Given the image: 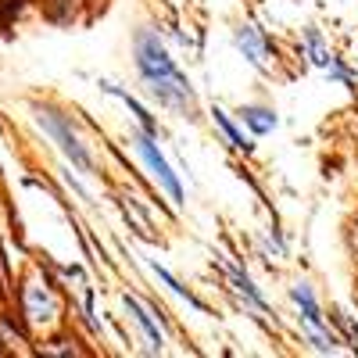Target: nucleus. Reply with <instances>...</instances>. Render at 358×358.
<instances>
[{"instance_id":"nucleus-1","label":"nucleus","mask_w":358,"mask_h":358,"mask_svg":"<svg viewBox=\"0 0 358 358\" xmlns=\"http://www.w3.org/2000/svg\"><path fill=\"white\" fill-rule=\"evenodd\" d=\"M140 72H143V79L151 83V90L165 104H176V108H190L194 104V94H190L187 79L179 76V69L172 65V57L162 50V43L155 36L140 40Z\"/></svg>"},{"instance_id":"nucleus-2","label":"nucleus","mask_w":358,"mask_h":358,"mask_svg":"<svg viewBox=\"0 0 358 358\" xmlns=\"http://www.w3.org/2000/svg\"><path fill=\"white\" fill-rule=\"evenodd\" d=\"M136 151H140V158L147 162V169H151V176L155 179H162V187L172 194V201L179 204L183 201V187H179V179H176V172L169 169V162L162 158V151L155 147V140L151 136H136Z\"/></svg>"},{"instance_id":"nucleus-3","label":"nucleus","mask_w":358,"mask_h":358,"mask_svg":"<svg viewBox=\"0 0 358 358\" xmlns=\"http://www.w3.org/2000/svg\"><path fill=\"white\" fill-rule=\"evenodd\" d=\"M22 305H25V319L33 326H43V322H50L57 315V301H54V294L43 283H29L25 294H22Z\"/></svg>"},{"instance_id":"nucleus-4","label":"nucleus","mask_w":358,"mask_h":358,"mask_svg":"<svg viewBox=\"0 0 358 358\" xmlns=\"http://www.w3.org/2000/svg\"><path fill=\"white\" fill-rule=\"evenodd\" d=\"M40 126H47V133H50V136L62 140V151H65L79 169H90V155L83 151V143L76 140V133H69V126L62 122V118H54V115H40Z\"/></svg>"},{"instance_id":"nucleus-5","label":"nucleus","mask_w":358,"mask_h":358,"mask_svg":"<svg viewBox=\"0 0 358 358\" xmlns=\"http://www.w3.org/2000/svg\"><path fill=\"white\" fill-rule=\"evenodd\" d=\"M236 47L244 50V57H248L251 65H258V69L268 65V47H265V40H262V33H258L255 25L236 29Z\"/></svg>"},{"instance_id":"nucleus-6","label":"nucleus","mask_w":358,"mask_h":358,"mask_svg":"<svg viewBox=\"0 0 358 358\" xmlns=\"http://www.w3.org/2000/svg\"><path fill=\"white\" fill-rule=\"evenodd\" d=\"M305 50H308V57H312V65H315V69H326V72H334V69H337L334 50L322 43V36L315 33V29H308V36H305Z\"/></svg>"},{"instance_id":"nucleus-7","label":"nucleus","mask_w":358,"mask_h":358,"mask_svg":"<svg viewBox=\"0 0 358 358\" xmlns=\"http://www.w3.org/2000/svg\"><path fill=\"white\" fill-rule=\"evenodd\" d=\"M290 294H294V301L301 305V312H305V322H308V326H319V322H322V315H319V305H315L312 290H308L305 283H297Z\"/></svg>"},{"instance_id":"nucleus-8","label":"nucleus","mask_w":358,"mask_h":358,"mask_svg":"<svg viewBox=\"0 0 358 358\" xmlns=\"http://www.w3.org/2000/svg\"><path fill=\"white\" fill-rule=\"evenodd\" d=\"M126 305H129V312L136 315V322H140L143 330H147V337H151V344H155V348H162V330H158V326L151 322V315H147V308H143L140 301H133V297H129Z\"/></svg>"},{"instance_id":"nucleus-9","label":"nucleus","mask_w":358,"mask_h":358,"mask_svg":"<svg viewBox=\"0 0 358 358\" xmlns=\"http://www.w3.org/2000/svg\"><path fill=\"white\" fill-rule=\"evenodd\" d=\"M244 118H248V126H251L255 133H268V129L276 126V115H273V111H265V108H248Z\"/></svg>"},{"instance_id":"nucleus-10","label":"nucleus","mask_w":358,"mask_h":358,"mask_svg":"<svg viewBox=\"0 0 358 358\" xmlns=\"http://www.w3.org/2000/svg\"><path fill=\"white\" fill-rule=\"evenodd\" d=\"M215 122H219V126H222V129H226V136H229V140H233V147H244V151H248V147H251V143H248V140H244V136H241V133H236V126H233V122H229V118H226V115H222V111H215Z\"/></svg>"},{"instance_id":"nucleus-11","label":"nucleus","mask_w":358,"mask_h":358,"mask_svg":"<svg viewBox=\"0 0 358 358\" xmlns=\"http://www.w3.org/2000/svg\"><path fill=\"white\" fill-rule=\"evenodd\" d=\"M355 248H358V226H355Z\"/></svg>"}]
</instances>
